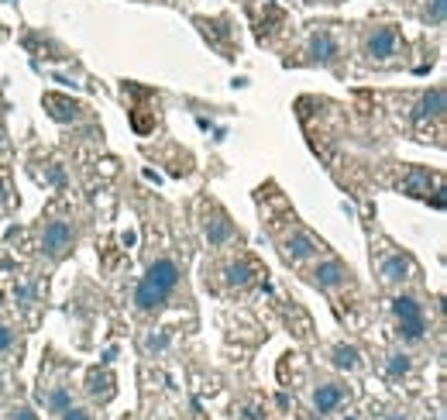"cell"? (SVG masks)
I'll return each instance as SVG.
<instances>
[{"label":"cell","instance_id":"52a82bcc","mask_svg":"<svg viewBox=\"0 0 447 420\" xmlns=\"http://www.w3.org/2000/svg\"><path fill=\"white\" fill-rule=\"evenodd\" d=\"M310 55H313L317 62L331 66V62L338 59V42H334V35H331V31H317V35L310 38Z\"/></svg>","mask_w":447,"mask_h":420},{"label":"cell","instance_id":"603a6c76","mask_svg":"<svg viewBox=\"0 0 447 420\" xmlns=\"http://www.w3.org/2000/svg\"><path fill=\"white\" fill-rule=\"evenodd\" d=\"M385 420H410V417H406V414H389Z\"/></svg>","mask_w":447,"mask_h":420},{"label":"cell","instance_id":"8992f818","mask_svg":"<svg viewBox=\"0 0 447 420\" xmlns=\"http://www.w3.org/2000/svg\"><path fill=\"white\" fill-rule=\"evenodd\" d=\"M341 403H344V390H341V386L320 383V386L313 390V407H317V414H334Z\"/></svg>","mask_w":447,"mask_h":420},{"label":"cell","instance_id":"cb8c5ba5","mask_svg":"<svg viewBox=\"0 0 447 420\" xmlns=\"http://www.w3.org/2000/svg\"><path fill=\"white\" fill-rule=\"evenodd\" d=\"M344 420H358V417H344Z\"/></svg>","mask_w":447,"mask_h":420},{"label":"cell","instance_id":"8fae6325","mask_svg":"<svg viewBox=\"0 0 447 420\" xmlns=\"http://www.w3.org/2000/svg\"><path fill=\"white\" fill-rule=\"evenodd\" d=\"M334 365L338 369H348V372H358L361 369V351L355 344H338L334 348Z\"/></svg>","mask_w":447,"mask_h":420},{"label":"cell","instance_id":"44dd1931","mask_svg":"<svg viewBox=\"0 0 447 420\" xmlns=\"http://www.w3.org/2000/svg\"><path fill=\"white\" fill-rule=\"evenodd\" d=\"M59 417H62V420H93V417H89V410H83V407H66Z\"/></svg>","mask_w":447,"mask_h":420},{"label":"cell","instance_id":"30bf717a","mask_svg":"<svg viewBox=\"0 0 447 420\" xmlns=\"http://www.w3.org/2000/svg\"><path fill=\"white\" fill-rule=\"evenodd\" d=\"M444 114V87H434L430 94H423L420 110H417V121H427V117H441Z\"/></svg>","mask_w":447,"mask_h":420},{"label":"cell","instance_id":"2e32d148","mask_svg":"<svg viewBox=\"0 0 447 420\" xmlns=\"http://www.w3.org/2000/svg\"><path fill=\"white\" fill-rule=\"evenodd\" d=\"M207 238H210V245H224L231 238V224L227 220H207Z\"/></svg>","mask_w":447,"mask_h":420},{"label":"cell","instance_id":"ac0fdd59","mask_svg":"<svg viewBox=\"0 0 447 420\" xmlns=\"http://www.w3.org/2000/svg\"><path fill=\"white\" fill-rule=\"evenodd\" d=\"M444 14H447V0H430V7H427V24H444Z\"/></svg>","mask_w":447,"mask_h":420},{"label":"cell","instance_id":"9c48e42d","mask_svg":"<svg viewBox=\"0 0 447 420\" xmlns=\"http://www.w3.org/2000/svg\"><path fill=\"white\" fill-rule=\"evenodd\" d=\"M378 276H382V283H403L406 276H410V262L403 259V255H389V259H382V265H378Z\"/></svg>","mask_w":447,"mask_h":420},{"label":"cell","instance_id":"6da1fadb","mask_svg":"<svg viewBox=\"0 0 447 420\" xmlns=\"http://www.w3.org/2000/svg\"><path fill=\"white\" fill-rule=\"evenodd\" d=\"M179 265L173 259H155L152 265H148V272L141 276V283H138V290H134V307L141 310V314H152V310H159L169 297H173V290L179 286Z\"/></svg>","mask_w":447,"mask_h":420},{"label":"cell","instance_id":"3957f363","mask_svg":"<svg viewBox=\"0 0 447 420\" xmlns=\"http://www.w3.org/2000/svg\"><path fill=\"white\" fill-rule=\"evenodd\" d=\"M69 248H73V227L66 220L45 224V231H42V252L52 255V259H62Z\"/></svg>","mask_w":447,"mask_h":420},{"label":"cell","instance_id":"7a4b0ae2","mask_svg":"<svg viewBox=\"0 0 447 420\" xmlns=\"http://www.w3.org/2000/svg\"><path fill=\"white\" fill-rule=\"evenodd\" d=\"M392 314L399 320V334L406 341H420L427 334V317H423V307L413 300V297H396L392 300Z\"/></svg>","mask_w":447,"mask_h":420},{"label":"cell","instance_id":"e0dca14e","mask_svg":"<svg viewBox=\"0 0 447 420\" xmlns=\"http://www.w3.org/2000/svg\"><path fill=\"white\" fill-rule=\"evenodd\" d=\"M427 180H430V176H427L423 169H413L410 180H406V190H413L417 197H427Z\"/></svg>","mask_w":447,"mask_h":420},{"label":"cell","instance_id":"ba28073f","mask_svg":"<svg viewBox=\"0 0 447 420\" xmlns=\"http://www.w3.org/2000/svg\"><path fill=\"white\" fill-rule=\"evenodd\" d=\"M320 252V245L306 234V231H296L289 241H286V259H292V262H299V259H310V255H317Z\"/></svg>","mask_w":447,"mask_h":420},{"label":"cell","instance_id":"7c38bea8","mask_svg":"<svg viewBox=\"0 0 447 420\" xmlns=\"http://www.w3.org/2000/svg\"><path fill=\"white\" fill-rule=\"evenodd\" d=\"M42 400H45V407H49L52 414H62L66 407H73V400H69V390H66V386H55L52 393H45V390H42Z\"/></svg>","mask_w":447,"mask_h":420},{"label":"cell","instance_id":"9a60e30c","mask_svg":"<svg viewBox=\"0 0 447 420\" xmlns=\"http://www.w3.org/2000/svg\"><path fill=\"white\" fill-rule=\"evenodd\" d=\"M45 107H62V110H52V117H59V121L80 117V107L69 104V100H62V97H45Z\"/></svg>","mask_w":447,"mask_h":420},{"label":"cell","instance_id":"277c9868","mask_svg":"<svg viewBox=\"0 0 447 420\" xmlns=\"http://www.w3.org/2000/svg\"><path fill=\"white\" fill-rule=\"evenodd\" d=\"M365 55L368 59H392V55H399V35H396V28H375L365 38Z\"/></svg>","mask_w":447,"mask_h":420},{"label":"cell","instance_id":"ffe728a7","mask_svg":"<svg viewBox=\"0 0 447 420\" xmlns=\"http://www.w3.org/2000/svg\"><path fill=\"white\" fill-rule=\"evenodd\" d=\"M10 348H14V331H10L7 324H0V355L10 351Z\"/></svg>","mask_w":447,"mask_h":420},{"label":"cell","instance_id":"5bb4252c","mask_svg":"<svg viewBox=\"0 0 447 420\" xmlns=\"http://www.w3.org/2000/svg\"><path fill=\"white\" fill-rule=\"evenodd\" d=\"M248 283H252V265L248 262L227 265V286H248Z\"/></svg>","mask_w":447,"mask_h":420},{"label":"cell","instance_id":"4fadbf2b","mask_svg":"<svg viewBox=\"0 0 447 420\" xmlns=\"http://www.w3.org/2000/svg\"><path fill=\"white\" fill-rule=\"evenodd\" d=\"M410 369H413V362H410V355H406V351H392V355L385 358V372H389L392 379H403Z\"/></svg>","mask_w":447,"mask_h":420},{"label":"cell","instance_id":"d6986e66","mask_svg":"<svg viewBox=\"0 0 447 420\" xmlns=\"http://www.w3.org/2000/svg\"><path fill=\"white\" fill-rule=\"evenodd\" d=\"M166 344H169L166 334H148V338H145V351H148V355H152V351H162Z\"/></svg>","mask_w":447,"mask_h":420},{"label":"cell","instance_id":"7402d4cb","mask_svg":"<svg viewBox=\"0 0 447 420\" xmlns=\"http://www.w3.org/2000/svg\"><path fill=\"white\" fill-rule=\"evenodd\" d=\"M10 420H38V417L31 414V407H24V403H21V407H14V410H10Z\"/></svg>","mask_w":447,"mask_h":420},{"label":"cell","instance_id":"d4e9b609","mask_svg":"<svg viewBox=\"0 0 447 420\" xmlns=\"http://www.w3.org/2000/svg\"><path fill=\"white\" fill-rule=\"evenodd\" d=\"M0 193H3V190H0ZM0 204H3V197H0Z\"/></svg>","mask_w":447,"mask_h":420},{"label":"cell","instance_id":"5b68a950","mask_svg":"<svg viewBox=\"0 0 447 420\" xmlns=\"http://www.w3.org/2000/svg\"><path fill=\"white\" fill-rule=\"evenodd\" d=\"M313 283L320 286V290H338V286H344L348 283V269L341 265V262H320L317 269H313Z\"/></svg>","mask_w":447,"mask_h":420}]
</instances>
